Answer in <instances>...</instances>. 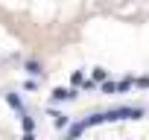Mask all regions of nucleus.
I'll return each mask as SVG.
<instances>
[{
  "instance_id": "nucleus-1",
  "label": "nucleus",
  "mask_w": 149,
  "mask_h": 140,
  "mask_svg": "<svg viewBox=\"0 0 149 140\" xmlns=\"http://www.w3.org/2000/svg\"><path fill=\"white\" fill-rule=\"evenodd\" d=\"M26 70H29V73H41V67H38L35 61H29V64H26Z\"/></svg>"
}]
</instances>
